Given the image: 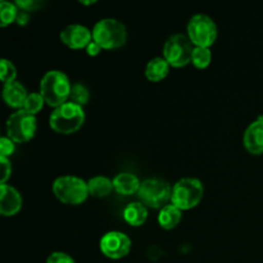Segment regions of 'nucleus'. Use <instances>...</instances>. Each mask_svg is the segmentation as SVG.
Listing matches in <instances>:
<instances>
[{"instance_id":"obj_31","label":"nucleus","mask_w":263,"mask_h":263,"mask_svg":"<svg viewBox=\"0 0 263 263\" xmlns=\"http://www.w3.org/2000/svg\"><path fill=\"white\" fill-rule=\"evenodd\" d=\"M80 3H81V4H84V5H90V4H94V3H97V2H95V0H94V2H91V0H89V2H84V0H81Z\"/></svg>"},{"instance_id":"obj_17","label":"nucleus","mask_w":263,"mask_h":263,"mask_svg":"<svg viewBox=\"0 0 263 263\" xmlns=\"http://www.w3.org/2000/svg\"><path fill=\"white\" fill-rule=\"evenodd\" d=\"M123 218L133 226H140L148 218V208L141 202H133L123 210Z\"/></svg>"},{"instance_id":"obj_27","label":"nucleus","mask_w":263,"mask_h":263,"mask_svg":"<svg viewBox=\"0 0 263 263\" xmlns=\"http://www.w3.org/2000/svg\"><path fill=\"white\" fill-rule=\"evenodd\" d=\"M46 263H74V259L63 252H54L48 257Z\"/></svg>"},{"instance_id":"obj_25","label":"nucleus","mask_w":263,"mask_h":263,"mask_svg":"<svg viewBox=\"0 0 263 263\" xmlns=\"http://www.w3.org/2000/svg\"><path fill=\"white\" fill-rule=\"evenodd\" d=\"M44 4L45 3L40 2V0H17L15 2V5L20 9L26 10V12H33V10L40 9Z\"/></svg>"},{"instance_id":"obj_18","label":"nucleus","mask_w":263,"mask_h":263,"mask_svg":"<svg viewBox=\"0 0 263 263\" xmlns=\"http://www.w3.org/2000/svg\"><path fill=\"white\" fill-rule=\"evenodd\" d=\"M87 189H89V195L95 198H104L110 194L115 187H113V180L107 176H95L87 181Z\"/></svg>"},{"instance_id":"obj_4","label":"nucleus","mask_w":263,"mask_h":263,"mask_svg":"<svg viewBox=\"0 0 263 263\" xmlns=\"http://www.w3.org/2000/svg\"><path fill=\"white\" fill-rule=\"evenodd\" d=\"M204 194L202 181L195 177H184L172 187L171 202L181 211L192 210L199 204Z\"/></svg>"},{"instance_id":"obj_23","label":"nucleus","mask_w":263,"mask_h":263,"mask_svg":"<svg viewBox=\"0 0 263 263\" xmlns=\"http://www.w3.org/2000/svg\"><path fill=\"white\" fill-rule=\"evenodd\" d=\"M44 103H45V100H44L43 95H41L40 92H31V94H28V97L26 98V102L25 104H23L22 109H25L26 112L35 116L36 113H39L43 109Z\"/></svg>"},{"instance_id":"obj_8","label":"nucleus","mask_w":263,"mask_h":263,"mask_svg":"<svg viewBox=\"0 0 263 263\" xmlns=\"http://www.w3.org/2000/svg\"><path fill=\"white\" fill-rule=\"evenodd\" d=\"M187 36L194 46L210 48L217 39V26L207 14H195L187 23Z\"/></svg>"},{"instance_id":"obj_2","label":"nucleus","mask_w":263,"mask_h":263,"mask_svg":"<svg viewBox=\"0 0 263 263\" xmlns=\"http://www.w3.org/2000/svg\"><path fill=\"white\" fill-rule=\"evenodd\" d=\"M85 122V112L81 105L72 102H67L59 107L54 108L51 112L49 123L54 131L63 135L76 133Z\"/></svg>"},{"instance_id":"obj_13","label":"nucleus","mask_w":263,"mask_h":263,"mask_svg":"<svg viewBox=\"0 0 263 263\" xmlns=\"http://www.w3.org/2000/svg\"><path fill=\"white\" fill-rule=\"evenodd\" d=\"M22 207V195L15 187L0 184V213L3 216H14Z\"/></svg>"},{"instance_id":"obj_15","label":"nucleus","mask_w":263,"mask_h":263,"mask_svg":"<svg viewBox=\"0 0 263 263\" xmlns=\"http://www.w3.org/2000/svg\"><path fill=\"white\" fill-rule=\"evenodd\" d=\"M140 185L141 182L138 176L130 172H121L113 179V187L118 194L122 195L135 194L140 189Z\"/></svg>"},{"instance_id":"obj_24","label":"nucleus","mask_w":263,"mask_h":263,"mask_svg":"<svg viewBox=\"0 0 263 263\" xmlns=\"http://www.w3.org/2000/svg\"><path fill=\"white\" fill-rule=\"evenodd\" d=\"M15 77H17V69H15L14 64L8 59L3 58L0 61V79H2V81L4 84H8V82L15 81Z\"/></svg>"},{"instance_id":"obj_22","label":"nucleus","mask_w":263,"mask_h":263,"mask_svg":"<svg viewBox=\"0 0 263 263\" xmlns=\"http://www.w3.org/2000/svg\"><path fill=\"white\" fill-rule=\"evenodd\" d=\"M212 61V51L210 48H203V46H195L192 55V63L197 68H205L210 66Z\"/></svg>"},{"instance_id":"obj_16","label":"nucleus","mask_w":263,"mask_h":263,"mask_svg":"<svg viewBox=\"0 0 263 263\" xmlns=\"http://www.w3.org/2000/svg\"><path fill=\"white\" fill-rule=\"evenodd\" d=\"M170 72V63L163 57H156L146 64L145 76L153 82L162 81Z\"/></svg>"},{"instance_id":"obj_10","label":"nucleus","mask_w":263,"mask_h":263,"mask_svg":"<svg viewBox=\"0 0 263 263\" xmlns=\"http://www.w3.org/2000/svg\"><path fill=\"white\" fill-rule=\"evenodd\" d=\"M100 251L105 257L120 259L127 256L131 249V239L121 231H109L100 239Z\"/></svg>"},{"instance_id":"obj_29","label":"nucleus","mask_w":263,"mask_h":263,"mask_svg":"<svg viewBox=\"0 0 263 263\" xmlns=\"http://www.w3.org/2000/svg\"><path fill=\"white\" fill-rule=\"evenodd\" d=\"M18 9H20V8H18ZM28 21H30V14H28V12H26V10H22V9L18 10V15L15 22H17L20 26H25L27 25Z\"/></svg>"},{"instance_id":"obj_12","label":"nucleus","mask_w":263,"mask_h":263,"mask_svg":"<svg viewBox=\"0 0 263 263\" xmlns=\"http://www.w3.org/2000/svg\"><path fill=\"white\" fill-rule=\"evenodd\" d=\"M243 144L251 154L263 153V116H259L244 131Z\"/></svg>"},{"instance_id":"obj_26","label":"nucleus","mask_w":263,"mask_h":263,"mask_svg":"<svg viewBox=\"0 0 263 263\" xmlns=\"http://www.w3.org/2000/svg\"><path fill=\"white\" fill-rule=\"evenodd\" d=\"M14 152V141L9 136H3L0 139V157H9Z\"/></svg>"},{"instance_id":"obj_20","label":"nucleus","mask_w":263,"mask_h":263,"mask_svg":"<svg viewBox=\"0 0 263 263\" xmlns=\"http://www.w3.org/2000/svg\"><path fill=\"white\" fill-rule=\"evenodd\" d=\"M18 10L20 9H18V7L15 5V3L3 0V2L0 3V26H2V27H5V26L14 22V21L17 20Z\"/></svg>"},{"instance_id":"obj_11","label":"nucleus","mask_w":263,"mask_h":263,"mask_svg":"<svg viewBox=\"0 0 263 263\" xmlns=\"http://www.w3.org/2000/svg\"><path fill=\"white\" fill-rule=\"evenodd\" d=\"M61 41L71 49L86 48L92 41V31H90L86 26L68 25L61 31Z\"/></svg>"},{"instance_id":"obj_6","label":"nucleus","mask_w":263,"mask_h":263,"mask_svg":"<svg viewBox=\"0 0 263 263\" xmlns=\"http://www.w3.org/2000/svg\"><path fill=\"white\" fill-rule=\"evenodd\" d=\"M194 48L189 36L185 33H174L164 43L163 58L168 62L170 66L180 68L192 62Z\"/></svg>"},{"instance_id":"obj_5","label":"nucleus","mask_w":263,"mask_h":263,"mask_svg":"<svg viewBox=\"0 0 263 263\" xmlns=\"http://www.w3.org/2000/svg\"><path fill=\"white\" fill-rule=\"evenodd\" d=\"M53 193L62 203L66 204H80L89 197L87 182L81 177L66 175L55 179L53 182Z\"/></svg>"},{"instance_id":"obj_7","label":"nucleus","mask_w":263,"mask_h":263,"mask_svg":"<svg viewBox=\"0 0 263 263\" xmlns=\"http://www.w3.org/2000/svg\"><path fill=\"white\" fill-rule=\"evenodd\" d=\"M172 187L167 181L157 177H151L141 182L138 197L143 204L151 208H163L171 200Z\"/></svg>"},{"instance_id":"obj_1","label":"nucleus","mask_w":263,"mask_h":263,"mask_svg":"<svg viewBox=\"0 0 263 263\" xmlns=\"http://www.w3.org/2000/svg\"><path fill=\"white\" fill-rule=\"evenodd\" d=\"M72 84L68 76L58 69L48 71L40 81V94L46 104L50 107H59L69 100Z\"/></svg>"},{"instance_id":"obj_30","label":"nucleus","mask_w":263,"mask_h":263,"mask_svg":"<svg viewBox=\"0 0 263 263\" xmlns=\"http://www.w3.org/2000/svg\"><path fill=\"white\" fill-rule=\"evenodd\" d=\"M100 50H102V46H100L98 43H95L94 40H92L91 43H90L89 45L86 46L87 54H89V55H91V57L98 55V54L100 53Z\"/></svg>"},{"instance_id":"obj_19","label":"nucleus","mask_w":263,"mask_h":263,"mask_svg":"<svg viewBox=\"0 0 263 263\" xmlns=\"http://www.w3.org/2000/svg\"><path fill=\"white\" fill-rule=\"evenodd\" d=\"M181 221V210L174 204H167L161 208V212L158 215V222L166 230L175 229Z\"/></svg>"},{"instance_id":"obj_14","label":"nucleus","mask_w":263,"mask_h":263,"mask_svg":"<svg viewBox=\"0 0 263 263\" xmlns=\"http://www.w3.org/2000/svg\"><path fill=\"white\" fill-rule=\"evenodd\" d=\"M27 97L28 92L26 90V87L20 81H17V80L12 82H8V84H4V87H3V98H4V102L9 107L22 109Z\"/></svg>"},{"instance_id":"obj_28","label":"nucleus","mask_w":263,"mask_h":263,"mask_svg":"<svg viewBox=\"0 0 263 263\" xmlns=\"http://www.w3.org/2000/svg\"><path fill=\"white\" fill-rule=\"evenodd\" d=\"M0 163H2V177H0V181H2V184H5L7 180L10 177V174H12V163H10V161L7 157H0Z\"/></svg>"},{"instance_id":"obj_9","label":"nucleus","mask_w":263,"mask_h":263,"mask_svg":"<svg viewBox=\"0 0 263 263\" xmlns=\"http://www.w3.org/2000/svg\"><path fill=\"white\" fill-rule=\"evenodd\" d=\"M37 128V120L25 109H18L7 120V134L14 143H26L33 138Z\"/></svg>"},{"instance_id":"obj_3","label":"nucleus","mask_w":263,"mask_h":263,"mask_svg":"<svg viewBox=\"0 0 263 263\" xmlns=\"http://www.w3.org/2000/svg\"><path fill=\"white\" fill-rule=\"evenodd\" d=\"M92 40L102 49L120 48L127 40L126 26L116 18H103L92 28Z\"/></svg>"},{"instance_id":"obj_21","label":"nucleus","mask_w":263,"mask_h":263,"mask_svg":"<svg viewBox=\"0 0 263 263\" xmlns=\"http://www.w3.org/2000/svg\"><path fill=\"white\" fill-rule=\"evenodd\" d=\"M90 99V91L84 84L81 82H74L72 85L71 94H69V102L74 103L77 105H85Z\"/></svg>"}]
</instances>
